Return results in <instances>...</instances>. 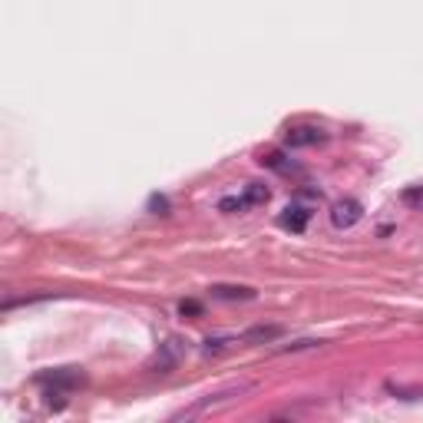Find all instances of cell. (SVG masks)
<instances>
[{"mask_svg":"<svg viewBox=\"0 0 423 423\" xmlns=\"http://www.w3.org/2000/svg\"><path fill=\"white\" fill-rule=\"evenodd\" d=\"M37 384L47 387V394H67V390L83 384V370H77V367H57V370L40 374Z\"/></svg>","mask_w":423,"mask_h":423,"instance_id":"cell-1","label":"cell"},{"mask_svg":"<svg viewBox=\"0 0 423 423\" xmlns=\"http://www.w3.org/2000/svg\"><path fill=\"white\" fill-rule=\"evenodd\" d=\"M361 219H364V205L357 202V199H341V202L331 205L334 229H351V225H357Z\"/></svg>","mask_w":423,"mask_h":423,"instance_id":"cell-2","label":"cell"},{"mask_svg":"<svg viewBox=\"0 0 423 423\" xmlns=\"http://www.w3.org/2000/svg\"><path fill=\"white\" fill-rule=\"evenodd\" d=\"M285 139H288L291 149H304V145H321L327 139V133L321 126H291Z\"/></svg>","mask_w":423,"mask_h":423,"instance_id":"cell-3","label":"cell"},{"mask_svg":"<svg viewBox=\"0 0 423 423\" xmlns=\"http://www.w3.org/2000/svg\"><path fill=\"white\" fill-rule=\"evenodd\" d=\"M245 390H251V384H235V387H229V390H219V394H209V397H202V400H199V404H195L192 410H182V414H179V417H192V414H199V410H209V407L229 404L231 397L245 394Z\"/></svg>","mask_w":423,"mask_h":423,"instance_id":"cell-4","label":"cell"},{"mask_svg":"<svg viewBox=\"0 0 423 423\" xmlns=\"http://www.w3.org/2000/svg\"><path fill=\"white\" fill-rule=\"evenodd\" d=\"M308 221H311V209L308 205H298V202H291L288 209L278 215V225L281 229H288V231H304L308 229Z\"/></svg>","mask_w":423,"mask_h":423,"instance_id":"cell-5","label":"cell"},{"mask_svg":"<svg viewBox=\"0 0 423 423\" xmlns=\"http://www.w3.org/2000/svg\"><path fill=\"white\" fill-rule=\"evenodd\" d=\"M281 334H285V331H281L278 324H255L241 334V341H245V344H271V341H278Z\"/></svg>","mask_w":423,"mask_h":423,"instance_id":"cell-6","label":"cell"},{"mask_svg":"<svg viewBox=\"0 0 423 423\" xmlns=\"http://www.w3.org/2000/svg\"><path fill=\"white\" fill-rule=\"evenodd\" d=\"M211 298H221V301H251V298H255V288H248V285H211Z\"/></svg>","mask_w":423,"mask_h":423,"instance_id":"cell-7","label":"cell"},{"mask_svg":"<svg viewBox=\"0 0 423 423\" xmlns=\"http://www.w3.org/2000/svg\"><path fill=\"white\" fill-rule=\"evenodd\" d=\"M258 163L275 169V172H291V169H295V163H288V155L285 153H268V155H261Z\"/></svg>","mask_w":423,"mask_h":423,"instance_id":"cell-8","label":"cell"},{"mask_svg":"<svg viewBox=\"0 0 423 423\" xmlns=\"http://www.w3.org/2000/svg\"><path fill=\"white\" fill-rule=\"evenodd\" d=\"M268 199H271V192L261 182H248V185H245V202H248V205H265Z\"/></svg>","mask_w":423,"mask_h":423,"instance_id":"cell-9","label":"cell"},{"mask_svg":"<svg viewBox=\"0 0 423 423\" xmlns=\"http://www.w3.org/2000/svg\"><path fill=\"white\" fill-rule=\"evenodd\" d=\"M404 205H410V209L423 211V185H410V189H404Z\"/></svg>","mask_w":423,"mask_h":423,"instance_id":"cell-10","label":"cell"},{"mask_svg":"<svg viewBox=\"0 0 423 423\" xmlns=\"http://www.w3.org/2000/svg\"><path fill=\"white\" fill-rule=\"evenodd\" d=\"M219 209L221 211H229V215H235V211H241V209H248V202H245V195H225V199H221L219 202Z\"/></svg>","mask_w":423,"mask_h":423,"instance_id":"cell-11","label":"cell"},{"mask_svg":"<svg viewBox=\"0 0 423 423\" xmlns=\"http://www.w3.org/2000/svg\"><path fill=\"white\" fill-rule=\"evenodd\" d=\"M149 209H153L155 215H165V211H169V199H163V195H153V199H149Z\"/></svg>","mask_w":423,"mask_h":423,"instance_id":"cell-12","label":"cell"},{"mask_svg":"<svg viewBox=\"0 0 423 423\" xmlns=\"http://www.w3.org/2000/svg\"><path fill=\"white\" fill-rule=\"evenodd\" d=\"M179 314H202V304H199V301H182V304H179Z\"/></svg>","mask_w":423,"mask_h":423,"instance_id":"cell-13","label":"cell"},{"mask_svg":"<svg viewBox=\"0 0 423 423\" xmlns=\"http://www.w3.org/2000/svg\"><path fill=\"white\" fill-rule=\"evenodd\" d=\"M225 344H229L225 337H215V341H211V337H209V341H205V351H221V347H225Z\"/></svg>","mask_w":423,"mask_h":423,"instance_id":"cell-14","label":"cell"}]
</instances>
